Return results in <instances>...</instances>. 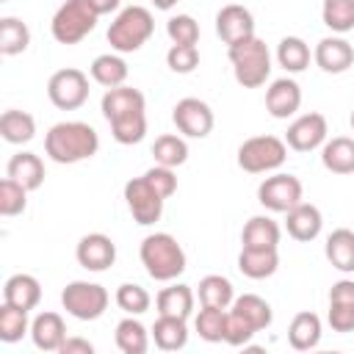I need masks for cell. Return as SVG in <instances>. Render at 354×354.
Wrapping results in <instances>:
<instances>
[{
	"mask_svg": "<svg viewBox=\"0 0 354 354\" xmlns=\"http://www.w3.org/2000/svg\"><path fill=\"white\" fill-rule=\"evenodd\" d=\"M102 116L119 144H138L147 136V100L133 86L108 88L102 97Z\"/></svg>",
	"mask_w": 354,
	"mask_h": 354,
	"instance_id": "cell-1",
	"label": "cell"
},
{
	"mask_svg": "<svg viewBox=\"0 0 354 354\" xmlns=\"http://www.w3.org/2000/svg\"><path fill=\"white\" fill-rule=\"evenodd\" d=\"M100 149V136L86 122H58L44 136V152L50 160L69 166L94 158Z\"/></svg>",
	"mask_w": 354,
	"mask_h": 354,
	"instance_id": "cell-2",
	"label": "cell"
},
{
	"mask_svg": "<svg viewBox=\"0 0 354 354\" xmlns=\"http://www.w3.org/2000/svg\"><path fill=\"white\" fill-rule=\"evenodd\" d=\"M138 257L155 282H174L185 271V252L169 232H152L141 241Z\"/></svg>",
	"mask_w": 354,
	"mask_h": 354,
	"instance_id": "cell-3",
	"label": "cell"
},
{
	"mask_svg": "<svg viewBox=\"0 0 354 354\" xmlns=\"http://www.w3.org/2000/svg\"><path fill=\"white\" fill-rule=\"evenodd\" d=\"M227 55H230V64H232V75L243 88H260L268 80L271 53H268L263 39L252 36V39H243L238 44H230Z\"/></svg>",
	"mask_w": 354,
	"mask_h": 354,
	"instance_id": "cell-4",
	"label": "cell"
},
{
	"mask_svg": "<svg viewBox=\"0 0 354 354\" xmlns=\"http://www.w3.org/2000/svg\"><path fill=\"white\" fill-rule=\"evenodd\" d=\"M155 33V19L149 8L144 6H127L116 14V19L108 28V44L116 53H136L141 50L149 36Z\"/></svg>",
	"mask_w": 354,
	"mask_h": 354,
	"instance_id": "cell-5",
	"label": "cell"
},
{
	"mask_svg": "<svg viewBox=\"0 0 354 354\" xmlns=\"http://www.w3.org/2000/svg\"><path fill=\"white\" fill-rule=\"evenodd\" d=\"M97 11L88 6V0H66L50 22V33L58 44H77L97 28Z\"/></svg>",
	"mask_w": 354,
	"mask_h": 354,
	"instance_id": "cell-6",
	"label": "cell"
},
{
	"mask_svg": "<svg viewBox=\"0 0 354 354\" xmlns=\"http://www.w3.org/2000/svg\"><path fill=\"white\" fill-rule=\"evenodd\" d=\"M288 144L277 136H252L238 147V166L249 174H266L285 163Z\"/></svg>",
	"mask_w": 354,
	"mask_h": 354,
	"instance_id": "cell-7",
	"label": "cell"
},
{
	"mask_svg": "<svg viewBox=\"0 0 354 354\" xmlns=\"http://www.w3.org/2000/svg\"><path fill=\"white\" fill-rule=\"evenodd\" d=\"M108 290L97 282H83V279H75L69 282L64 290H61V304L64 310L77 318V321H97L105 310H108Z\"/></svg>",
	"mask_w": 354,
	"mask_h": 354,
	"instance_id": "cell-8",
	"label": "cell"
},
{
	"mask_svg": "<svg viewBox=\"0 0 354 354\" xmlns=\"http://www.w3.org/2000/svg\"><path fill=\"white\" fill-rule=\"evenodd\" d=\"M47 97L61 111L80 108L88 100V77H86V72H80L75 66L53 72L50 80H47Z\"/></svg>",
	"mask_w": 354,
	"mask_h": 354,
	"instance_id": "cell-9",
	"label": "cell"
},
{
	"mask_svg": "<svg viewBox=\"0 0 354 354\" xmlns=\"http://www.w3.org/2000/svg\"><path fill=\"white\" fill-rule=\"evenodd\" d=\"M304 196V188H301V180L293 177V174H271L260 183L257 188V202L271 210V213H288L290 207H296Z\"/></svg>",
	"mask_w": 354,
	"mask_h": 354,
	"instance_id": "cell-10",
	"label": "cell"
},
{
	"mask_svg": "<svg viewBox=\"0 0 354 354\" xmlns=\"http://www.w3.org/2000/svg\"><path fill=\"white\" fill-rule=\"evenodd\" d=\"M124 202H127V210L136 218V224L149 227L163 216V202L166 199L141 174V177H133V180L124 183Z\"/></svg>",
	"mask_w": 354,
	"mask_h": 354,
	"instance_id": "cell-11",
	"label": "cell"
},
{
	"mask_svg": "<svg viewBox=\"0 0 354 354\" xmlns=\"http://www.w3.org/2000/svg\"><path fill=\"white\" fill-rule=\"evenodd\" d=\"M171 119H174L177 130L183 136H188V138H205V136H210V130L216 124L210 105L205 100H199V97H183L174 105Z\"/></svg>",
	"mask_w": 354,
	"mask_h": 354,
	"instance_id": "cell-12",
	"label": "cell"
},
{
	"mask_svg": "<svg viewBox=\"0 0 354 354\" xmlns=\"http://www.w3.org/2000/svg\"><path fill=\"white\" fill-rule=\"evenodd\" d=\"M326 133H329V127H326L324 113H301L299 119H293L288 124L285 144L296 152H313V149L324 147Z\"/></svg>",
	"mask_w": 354,
	"mask_h": 354,
	"instance_id": "cell-13",
	"label": "cell"
},
{
	"mask_svg": "<svg viewBox=\"0 0 354 354\" xmlns=\"http://www.w3.org/2000/svg\"><path fill=\"white\" fill-rule=\"evenodd\" d=\"M216 33L221 36V41L227 47L238 44L243 39H252L254 36V17H252V11L246 6H238V3L224 6L216 14Z\"/></svg>",
	"mask_w": 354,
	"mask_h": 354,
	"instance_id": "cell-14",
	"label": "cell"
},
{
	"mask_svg": "<svg viewBox=\"0 0 354 354\" xmlns=\"http://www.w3.org/2000/svg\"><path fill=\"white\" fill-rule=\"evenodd\" d=\"M75 257L86 271H108L116 260V243L102 232H88L77 241Z\"/></svg>",
	"mask_w": 354,
	"mask_h": 354,
	"instance_id": "cell-15",
	"label": "cell"
},
{
	"mask_svg": "<svg viewBox=\"0 0 354 354\" xmlns=\"http://www.w3.org/2000/svg\"><path fill=\"white\" fill-rule=\"evenodd\" d=\"M313 58H315V64L324 72L340 75V72H346L354 64V47L346 39H340V36H326V39H321L315 44Z\"/></svg>",
	"mask_w": 354,
	"mask_h": 354,
	"instance_id": "cell-16",
	"label": "cell"
},
{
	"mask_svg": "<svg viewBox=\"0 0 354 354\" xmlns=\"http://www.w3.org/2000/svg\"><path fill=\"white\" fill-rule=\"evenodd\" d=\"M301 105V88L293 77H279L266 88V111L274 119H288Z\"/></svg>",
	"mask_w": 354,
	"mask_h": 354,
	"instance_id": "cell-17",
	"label": "cell"
},
{
	"mask_svg": "<svg viewBox=\"0 0 354 354\" xmlns=\"http://www.w3.org/2000/svg\"><path fill=\"white\" fill-rule=\"evenodd\" d=\"M285 216H288V218H285V227H288V235H290L293 241L307 243V241H315V238L321 235L324 216H321V210H318L315 205L299 202V205L290 207Z\"/></svg>",
	"mask_w": 354,
	"mask_h": 354,
	"instance_id": "cell-18",
	"label": "cell"
},
{
	"mask_svg": "<svg viewBox=\"0 0 354 354\" xmlns=\"http://www.w3.org/2000/svg\"><path fill=\"white\" fill-rule=\"evenodd\" d=\"M30 337H33V346L41 351H61L66 340V324L58 313H39L30 321Z\"/></svg>",
	"mask_w": 354,
	"mask_h": 354,
	"instance_id": "cell-19",
	"label": "cell"
},
{
	"mask_svg": "<svg viewBox=\"0 0 354 354\" xmlns=\"http://www.w3.org/2000/svg\"><path fill=\"white\" fill-rule=\"evenodd\" d=\"M279 238H282V230L271 216H252L241 232L243 249H277Z\"/></svg>",
	"mask_w": 354,
	"mask_h": 354,
	"instance_id": "cell-20",
	"label": "cell"
},
{
	"mask_svg": "<svg viewBox=\"0 0 354 354\" xmlns=\"http://www.w3.org/2000/svg\"><path fill=\"white\" fill-rule=\"evenodd\" d=\"M3 301L14 304V307H22V310H33L39 301H41V285L36 277L30 274H14L6 279L3 285Z\"/></svg>",
	"mask_w": 354,
	"mask_h": 354,
	"instance_id": "cell-21",
	"label": "cell"
},
{
	"mask_svg": "<svg viewBox=\"0 0 354 354\" xmlns=\"http://www.w3.org/2000/svg\"><path fill=\"white\" fill-rule=\"evenodd\" d=\"M321 163L332 174H354V138L335 136L321 147Z\"/></svg>",
	"mask_w": 354,
	"mask_h": 354,
	"instance_id": "cell-22",
	"label": "cell"
},
{
	"mask_svg": "<svg viewBox=\"0 0 354 354\" xmlns=\"http://www.w3.org/2000/svg\"><path fill=\"white\" fill-rule=\"evenodd\" d=\"M6 177L17 180L28 191H36L44 183V163L33 152H17V155H11V160L6 166Z\"/></svg>",
	"mask_w": 354,
	"mask_h": 354,
	"instance_id": "cell-23",
	"label": "cell"
},
{
	"mask_svg": "<svg viewBox=\"0 0 354 354\" xmlns=\"http://www.w3.org/2000/svg\"><path fill=\"white\" fill-rule=\"evenodd\" d=\"M277 268H279L277 249H241V254H238V271L249 279L274 277Z\"/></svg>",
	"mask_w": 354,
	"mask_h": 354,
	"instance_id": "cell-24",
	"label": "cell"
},
{
	"mask_svg": "<svg viewBox=\"0 0 354 354\" xmlns=\"http://www.w3.org/2000/svg\"><path fill=\"white\" fill-rule=\"evenodd\" d=\"M288 343L296 351H310L321 343V318L315 313H296L288 326Z\"/></svg>",
	"mask_w": 354,
	"mask_h": 354,
	"instance_id": "cell-25",
	"label": "cell"
},
{
	"mask_svg": "<svg viewBox=\"0 0 354 354\" xmlns=\"http://www.w3.org/2000/svg\"><path fill=\"white\" fill-rule=\"evenodd\" d=\"M152 340L160 351H180L188 343V326L185 318H174V315H158V321L152 324Z\"/></svg>",
	"mask_w": 354,
	"mask_h": 354,
	"instance_id": "cell-26",
	"label": "cell"
},
{
	"mask_svg": "<svg viewBox=\"0 0 354 354\" xmlns=\"http://www.w3.org/2000/svg\"><path fill=\"white\" fill-rule=\"evenodd\" d=\"M155 307H158V315H174V318H188L191 310H194V290L183 282L177 285H169L158 293L155 299Z\"/></svg>",
	"mask_w": 354,
	"mask_h": 354,
	"instance_id": "cell-27",
	"label": "cell"
},
{
	"mask_svg": "<svg viewBox=\"0 0 354 354\" xmlns=\"http://www.w3.org/2000/svg\"><path fill=\"white\" fill-rule=\"evenodd\" d=\"M326 260L343 271V274H354V230H335L329 238H326Z\"/></svg>",
	"mask_w": 354,
	"mask_h": 354,
	"instance_id": "cell-28",
	"label": "cell"
},
{
	"mask_svg": "<svg viewBox=\"0 0 354 354\" xmlns=\"http://www.w3.org/2000/svg\"><path fill=\"white\" fill-rule=\"evenodd\" d=\"M0 136H3L8 144H28V141L36 136V119H33L28 111L8 108V111H3V116H0Z\"/></svg>",
	"mask_w": 354,
	"mask_h": 354,
	"instance_id": "cell-29",
	"label": "cell"
},
{
	"mask_svg": "<svg viewBox=\"0 0 354 354\" xmlns=\"http://www.w3.org/2000/svg\"><path fill=\"white\" fill-rule=\"evenodd\" d=\"M88 72H91V77H94L100 86H105V88L124 86V80H127V64H124V58H119V55H113V53L97 55V58L91 61Z\"/></svg>",
	"mask_w": 354,
	"mask_h": 354,
	"instance_id": "cell-30",
	"label": "cell"
},
{
	"mask_svg": "<svg viewBox=\"0 0 354 354\" xmlns=\"http://www.w3.org/2000/svg\"><path fill=\"white\" fill-rule=\"evenodd\" d=\"M199 301L205 307H221L227 310L232 301H235V290H232V282L221 274H207L199 279Z\"/></svg>",
	"mask_w": 354,
	"mask_h": 354,
	"instance_id": "cell-31",
	"label": "cell"
},
{
	"mask_svg": "<svg viewBox=\"0 0 354 354\" xmlns=\"http://www.w3.org/2000/svg\"><path fill=\"white\" fill-rule=\"evenodd\" d=\"M116 346H119V351H124V354H144L147 348H149V332H147V326L141 324V321H136L133 315L130 318H122L119 324H116Z\"/></svg>",
	"mask_w": 354,
	"mask_h": 354,
	"instance_id": "cell-32",
	"label": "cell"
},
{
	"mask_svg": "<svg viewBox=\"0 0 354 354\" xmlns=\"http://www.w3.org/2000/svg\"><path fill=\"white\" fill-rule=\"evenodd\" d=\"M232 310H235L241 318H246L257 332L266 329V326H271V321H274L271 304H268L266 299H260L257 293H243V296H238V299L232 301Z\"/></svg>",
	"mask_w": 354,
	"mask_h": 354,
	"instance_id": "cell-33",
	"label": "cell"
},
{
	"mask_svg": "<svg viewBox=\"0 0 354 354\" xmlns=\"http://www.w3.org/2000/svg\"><path fill=\"white\" fill-rule=\"evenodd\" d=\"M30 44V30L22 19L17 17H3L0 19V53L3 55H19Z\"/></svg>",
	"mask_w": 354,
	"mask_h": 354,
	"instance_id": "cell-34",
	"label": "cell"
},
{
	"mask_svg": "<svg viewBox=\"0 0 354 354\" xmlns=\"http://www.w3.org/2000/svg\"><path fill=\"white\" fill-rule=\"evenodd\" d=\"M152 155H155V163L177 169V166H183L188 160V144H185V138H180L174 133H163V136L155 138Z\"/></svg>",
	"mask_w": 354,
	"mask_h": 354,
	"instance_id": "cell-35",
	"label": "cell"
},
{
	"mask_svg": "<svg viewBox=\"0 0 354 354\" xmlns=\"http://www.w3.org/2000/svg\"><path fill=\"white\" fill-rule=\"evenodd\" d=\"M277 61L285 72H304L310 64V47L299 36H285L277 44Z\"/></svg>",
	"mask_w": 354,
	"mask_h": 354,
	"instance_id": "cell-36",
	"label": "cell"
},
{
	"mask_svg": "<svg viewBox=\"0 0 354 354\" xmlns=\"http://www.w3.org/2000/svg\"><path fill=\"white\" fill-rule=\"evenodd\" d=\"M25 332H30L28 310L3 301L0 304V340L3 343H17V340H22Z\"/></svg>",
	"mask_w": 354,
	"mask_h": 354,
	"instance_id": "cell-37",
	"label": "cell"
},
{
	"mask_svg": "<svg viewBox=\"0 0 354 354\" xmlns=\"http://www.w3.org/2000/svg\"><path fill=\"white\" fill-rule=\"evenodd\" d=\"M321 19L329 30L348 33V30H354V3L351 0H324Z\"/></svg>",
	"mask_w": 354,
	"mask_h": 354,
	"instance_id": "cell-38",
	"label": "cell"
},
{
	"mask_svg": "<svg viewBox=\"0 0 354 354\" xmlns=\"http://www.w3.org/2000/svg\"><path fill=\"white\" fill-rule=\"evenodd\" d=\"M194 326H196V332H199L202 340L221 343L224 340V329H227V310H221V307H205L202 304Z\"/></svg>",
	"mask_w": 354,
	"mask_h": 354,
	"instance_id": "cell-39",
	"label": "cell"
},
{
	"mask_svg": "<svg viewBox=\"0 0 354 354\" xmlns=\"http://www.w3.org/2000/svg\"><path fill=\"white\" fill-rule=\"evenodd\" d=\"M113 299H116L119 310H124L127 315H141V313H147L149 304H152L147 288H141V285H136V282H124V285H119Z\"/></svg>",
	"mask_w": 354,
	"mask_h": 354,
	"instance_id": "cell-40",
	"label": "cell"
},
{
	"mask_svg": "<svg viewBox=\"0 0 354 354\" xmlns=\"http://www.w3.org/2000/svg\"><path fill=\"white\" fill-rule=\"evenodd\" d=\"M25 205H28V188L19 185L17 180L6 177L0 183V213L6 218H11V216H19L25 210Z\"/></svg>",
	"mask_w": 354,
	"mask_h": 354,
	"instance_id": "cell-41",
	"label": "cell"
},
{
	"mask_svg": "<svg viewBox=\"0 0 354 354\" xmlns=\"http://www.w3.org/2000/svg\"><path fill=\"white\" fill-rule=\"evenodd\" d=\"M166 33L171 44H196L199 41V22L191 14H177L166 22Z\"/></svg>",
	"mask_w": 354,
	"mask_h": 354,
	"instance_id": "cell-42",
	"label": "cell"
},
{
	"mask_svg": "<svg viewBox=\"0 0 354 354\" xmlns=\"http://www.w3.org/2000/svg\"><path fill=\"white\" fill-rule=\"evenodd\" d=\"M166 64L177 75H188L199 66V50L196 44H171L166 53Z\"/></svg>",
	"mask_w": 354,
	"mask_h": 354,
	"instance_id": "cell-43",
	"label": "cell"
},
{
	"mask_svg": "<svg viewBox=\"0 0 354 354\" xmlns=\"http://www.w3.org/2000/svg\"><path fill=\"white\" fill-rule=\"evenodd\" d=\"M257 335V329L241 318L235 310H227V329H224V343L230 346H249V340Z\"/></svg>",
	"mask_w": 354,
	"mask_h": 354,
	"instance_id": "cell-44",
	"label": "cell"
},
{
	"mask_svg": "<svg viewBox=\"0 0 354 354\" xmlns=\"http://www.w3.org/2000/svg\"><path fill=\"white\" fill-rule=\"evenodd\" d=\"M144 177L149 180V185H152L163 199H169V196L177 191V174H174V169H169V166L155 163L152 169L144 171Z\"/></svg>",
	"mask_w": 354,
	"mask_h": 354,
	"instance_id": "cell-45",
	"label": "cell"
},
{
	"mask_svg": "<svg viewBox=\"0 0 354 354\" xmlns=\"http://www.w3.org/2000/svg\"><path fill=\"white\" fill-rule=\"evenodd\" d=\"M329 326L340 335L354 332V304H329V315H326Z\"/></svg>",
	"mask_w": 354,
	"mask_h": 354,
	"instance_id": "cell-46",
	"label": "cell"
},
{
	"mask_svg": "<svg viewBox=\"0 0 354 354\" xmlns=\"http://www.w3.org/2000/svg\"><path fill=\"white\" fill-rule=\"evenodd\" d=\"M329 304H354V279H340L329 288Z\"/></svg>",
	"mask_w": 354,
	"mask_h": 354,
	"instance_id": "cell-47",
	"label": "cell"
},
{
	"mask_svg": "<svg viewBox=\"0 0 354 354\" xmlns=\"http://www.w3.org/2000/svg\"><path fill=\"white\" fill-rule=\"evenodd\" d=\"M61 354H94V346L83 337H66L61 346Z\"/></svg>",
	"mask_w": 354,
	"mask_h": 354,
	"instance_id": "cell-48",
	"label": "cell"
},
{
	"mask_svg": "<svg viewBox=\"0 0 354 354\" xmlns=\"http://www.w3.org/2000/svg\"><path fill=\"white\" fill-rule=\"evenodd\" d=\"M119 3L122 0H88V6L102 17V14H111V11H116L119 8Z\"/></svg>",
	"mask_w": 354,
	"mask_h": 354,
	"instance_id": "cell-49",
	"label": "cell"
},
{
	"mask_svg": "<svg viewBox=\"0 0 354 354\" xmlns=\"http://www.w3.org/2000/svg\"><path fill=\"white\" fill-rule=\"evenodd\" d=\"M152 6H155L158 11H171V8L177 6V0H152Z\"/></svg>",
	"mask_w": 354,
	"mask_h": 354,
	"instance_id": "cell-50",
	"label": "cell"
},
{
	"mask_svg": "<svg viewBox=\"0 0 354 354\" xmlns=\"http://www.w3.org/2000/svg\"><path fill=\"white\" fill-rule=\"evenodd\" d=\"M348 124H351V133H354V111H351V116H348Z\"/></svg>",
	"mask_w": 354,
	"mask_h": 354,
	"instance_id": "cell-51",
	"label": "cell"
},
{
	"mask_svg": "<svg viewBox=\"0 0 354 354\" xmlns=\"http://www.w3.org/2000/svg\"><path fill=\"white\" fill-rule=\"evenodd\" d=\"M0 3H8V0H0Z\"/></svg>",
	"mask_w": 354,
	"mask_h": 354,
	"instance_id": "cell-52",
	"label": "cell"
},
{
	"mask_svg": "<svg viewBox=\"0 0 354 354\" xmlns=\"http://www.w3.org/2000/svg\"><path fill=\"white\" fill-rule=\"evenodd\" d=\"M351 3H354V0H351Z\"/></svg>",
	"mask_w": 354,
	"mask_h": 354,
	"instance_id": "cell-53",
	"label": "cell"
}]
</instances>
